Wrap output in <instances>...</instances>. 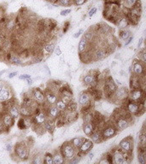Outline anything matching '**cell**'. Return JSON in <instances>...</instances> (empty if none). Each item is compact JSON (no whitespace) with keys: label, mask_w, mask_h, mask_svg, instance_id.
<instances>
[{"label":"cell","mask_w":146,"mask_h":164,"mask_svg":"<svg viewBox=\"0 0 146 164\" xmlns=\"http://www.w3.org/2000/svg\"><path fill=\"white\" fill-rule=\"evenodd\" d=\"M121 107L124 108L126 111L129 114H131L133 116H139L141 115H143L145 110V105L142 104L140 103L134 102L130 99H126L124 102L121 103Z\"/></svg>","instance_id":"cell-1"},{"label":"cell","mask_w":146,"mask_h":164,"mask_svg":"<svg viewBox=\"0 0 146 164\" xmlns=\"http://www.w3.org/2000/svg\"><path fill=\"white\" fill-rule=\"evenodd\" d=\"M13 155L20 161H27L29 159V147L25 142H19L13 147Z\"/></svg>","instance_id":"cell-2"},{"label":"cell","mask_w":146,"mask_h":164,"mask_svg":"<svg viewBox=\"0 0 146 164\" xmlns=\"http://www.w3.org/2000/svg\"><path fill=\"white\" fill-rule=\"evenodd\" d=\"M59 151L63 155V156L65 159V162H68L70 159H72L78 153V149L75 148L70 141H66L59 147Z\"/></svg>","instance_id":"cell-3"},{"label":"cell","mask_w":146,"mask_h":164,"mask_svg":"<svg viewBox=\"0 0 146 164\" xmlns=\"http://www.w3.org/2000/svg\"><path fill=\"white\" fill-rule=\"evenodd\" d=\"M101 132H102L104 141H105L107 139H110V138L115 137L118 132V130L116 129L113 122L111 121L110 122H105L104 126L103 127L102 130H101Z\"/></svg>","instance_id":"cell-4"},{"label":"cell","mask_w":146,"mask_h":164,"mask_svg":"<svg viewBox=\"0 0 146 164\" xmlns=\"http://www.w3.org/2000/svg\"><path fill=\"white\" fill-rule=\"evenodd\" d=\"M128 99L140 103L142 104H145V90H143L141 88L129 90Z\"/></svg>","instance_id":"cell-5"},{"label":"cell","mask_w":146,"mask_h":164,"mask_svg":"<svg viewBox=\"0 0 146 164\" xmlns=\"http://www.w3.org/2000/svg\"><path fill=\"white\" fill-rule=\"evenodd\" d=\"M145 64L146 63H142L140 60H138V58L134 59L132 61V67H131L132 74H134V75H137V76H145Z\"/></svg>","instance_id":"cell-6"},{"label":"cell","mask_w":146,"mask_h":164,"mask_svg":"<svg viewBox=\"0 0 146 164\" xmlns=\"http://www.w3.org/2000/svg\"><path fill=\"white\" fill-rule=\"evenodd\" d=\"M29 94L31 95L33 101L39 105H43L45 103V91H42L40 88H33L30 91Z\"/></svg>","instance_id":"cell-7"},{"label":"cell","mask_w":146,"mask_h":164,"mask_svg":"<svg viewBox=\"0 0 146 164\" xmlns=\"http://www.w3.org/2000/svg\"><path fill=\"white\" fill-rule=\"evenodd\" d=\"M58 97L63 99L66 104L73 99V91L68 85H62L58 91Z\"/></svg>","instance_id":"cell-8"},{"label":"cell","mask_w":146,"mask_h":164,"mask_svg":"<svg viewBox=\"0 0 146 164\" xmlns=\"http://www.w3.org/2000/svg\"><path fill=\"white\" fill-rule=\"evenodd\" d=\"M124 152H127V153H132L133 151V148H134V140L132 136H127L124 138L118 145Z\"/></svg>","instance_id":"cell-9"},{"label":"cell","mask_w":146,"mask_h":164,"mask_svg":"<svg viewBox=\"0 0 146 164\" xmlns=\"http://www.w3.org/2000/svg\"><path fill=\"white\" fill-rule=\"evenodd\" d=\"M12 97H14V92L11 86L8 84H5L3 89L0 91V103H5L11 100Z\"/></svg>","instance_id":"cell-10"},{"label":"cell","mask_w":146,"mask_h":164,"mask_svg":"<svg viewBox=\"0 0 146 164\" xmlns=\"http://www.w3.org/2000/svg\"><path fill=\"white\" fill-rule=\"evenodd\" d=\"M94 143L91 140V139H88V138H85L84 141L81 144L80 147L78 149L79 153L82 156H85L86 154L88 153L89 151L92 150V149L93 148Z\"/></svg>","instance_id":"cell-11"},{"label":"cell","mask_w":146,"mask_h":164,"mask_svg":"<svg viewBox=\"0 0 146 164\" xmlns=\"http://www.w3.org/2000/svg\"><path fill=\"white\" fill-rule=\"evenodd\" d=\"M93 102H95V101L92 99V97L91 95V93L88 91V90L84 91H82L79 94V104L80 105V107L90 104H92Z\"/></svg>","instance_id":"cell-12"},{"label":"cell","mask_w":146,"mask_h":164,"mask_svg":"<svg viewBox=\"0 0 146 164\" xmlns=\"http://www.w3.org/2000/svg\"><path fill=\"white\" fill-rule=\"evenodd\" d=\"M1 120H2V122H3L4 126L5 127L6 131L10 130L11 127L14 126L15 121H16L8 112H4L1 115Z\"/></svg>","instance_id":"cell-13"},{"label":"cell","mask_w":146,"mask_h":164,"mask_svg":"<svg viewBox=\"0 0 146 164\" xmlns=\"http://www.w3.org/2000/svg\"><path fill=\"white\" fill-rule=\"evenodd\" d=\"M45 91V102L49 105L51 104H55L56 102L58 99V94L52 91H51L50 89L46 88Z\"/></svg>","instance_id":"cell-14"},{"label":"cell","mask_w":146,"mask_h":164,"mask_svg":"<svg viewBox=\"0 0 146 164\" xmlns=\"http://www.w3.org/2000/svg\"><path fill=\"white\" fill-rule=\"evenodd\" d=\"M109 53L106 50V46L102 48H95L93 51V61H98L104 59Z\"/></svg>","instance_id":"cell-15"},{"label":"cell","mask_w":146,"mask_h":164,"mask_svg":"<svg viewBox=\"0 0 146 164\" xmlns=\"http://www.w3.org/2000/svg\"><path fill=\"white\" fill-rule=\"evenodd\" d=\"M33 125L31 117H19V120L17 122V126L21 130H26L30 128Z\"/></svg>","instance_id":"cell-16"},{"label":"cell","mask_w":146,"mask_h":164,"mask_svg":"<svg viewBox=\"0 0 146 164\" xmlns=\"http://www.w3.org/2000/svg\"><path fill=\"white\" fill-rule=\"evenodd\" d=\"M89 137L94 144H101L102 142H104V138L102 136L101 130H98V129H95L94 132Z\"/></svg>","instance_id":"cell-17"},{"label":"cell","mask_w":146,"mask_h":164,"mask_svg":"<svg viewBox=\"0 0 146 164\" xmlns=\"http://www.w3.org/2000/svg\"><path fill=\"white\" fill-rule=\"evenodd\" d=\"M44 127H45V132H50L52 134L54 131H55V128H56V120H53V119H50L48 118L45 122L44 123Z\"/></svg>","instance_id":"cell-18"},{"label":"cell","mask_w":146,"mask_h":164,"mask_svg":"<svg viewBox=\"0 0 146 164\" xmlns=\"http://www.w3.org/2000/svg\"><path fill=\"white\" fill-rule=\"evenodd\" d=\"M95 129H96V127H95V125H94L92 122H84L82 130H83L84 133H85L87 137H89V136L94 132Z\"/></svg>","instance_id":"cell-19"},{"label":"cell","mask_w":146,"mask_h":164,"mask_svg":"<svg viewBox=\"0 0 146 164\" xmlns=\"http://www.w3.org/2000/svg\"><path fill=\"white\" fill-rule=\"evenodd\" d=\"M33 115V110L30 107L20 104V116L22 117H32Z\"/></svg>","instance_id":"cell-20"},{"label":"cell","mask_w":146,"mask_h":164,"mask_svg":"<svg viewBox=\"0 0 146 164\" xmlns=\"http://www.w3.org/2000/svg\"><path fill=\"white\" fill-rule=\"evenodd\" d=\"M53 157V163L54 164H63L65 162V159L63 156L61 152L58 150H55L54 153L52 154Z\"/></svg>","instance_id":"cell-21"},{"label":"cell","mask_w":146,"mask_h":164,"mask_svg":"<svg viewBox=\"0 0 146 164\" xmlns=\"http://www.w3.org/2000/svg\"><path fill=\"white\" fill-rule=\"evenodd\" d=\"M144 125L142 127V130L141 132L138 133V145H142V146H146V132H145V128H144Z\"/></svg>","instance_id":"cell-22"},{"label":"cell","mask_w":146,"mask_h":164,"mask_svg":"<svg viewBox=\"0 0 146 164\" xmlns=\"http://www.w3.org/2000/svg\"><path fill=\"white\" fill-rule=\"evenodd\" d=\"M116 25L119 26L120 29H125L129 25V21L126 16H123V17L118 18V20L116 21Z\"/></svg>","instance_id":"cell-23"},{"label":"cell","mask_w":146,"mask_h":164,"mask_svg":"<svg viewBox=\"0 0 146 164\" xmlns=\"http://www.w3.org/2000/svg\"><path fill=\"white\" fill-rule=\"evenodd\" d=\"M88 48V41L85 39V38H82L80 39V41L78 45V50L79 53H82L84 51H85Z\"/></svg>","instance_id":"cell-24"},{"label":"cell","mask_w":146,"mask_h":164,"mask_svg":"<svg viewBox=\"0 0 146 164\" xmlns=\"http://www.w3.org/2000/svg\"><path fill=\"white\" fill-rule=\"evenodd\" d=\"M132 36V33L129 30H127L126 28L125 29H120V31H119V37L121 40H126L128 38Z\"/></svg>","instance_id":"cell-25"},{"label":"cell","mask_w":146,"mask_h":164,"mask_svg":"<svg viewBox=\"0 0 146 164\" xmlns=\"http://www.w3.org/2000/svg\"><path fill=\"white\" fill-rule=\"evenodd\" d=\"M77 109H78V105H77V103H75V101L72 99L68 102L67 104V108H66V110L67 111L73 112L77 111Z\"/></svg>","instance_id":"cell-26"},{"label":"cell","mask_w":146,"mask_h":164,"mask_svg":"<svg viewBox=\"0 0 146 164\" xmlns=\"http://www.w3.org/2000/svg\"><path fill=\"white\" fill-rule=\"evenodd\" d=\"M84 139H85V138H81V137H75V138H72V139L70 140V143L72 144L75 148L79 149V147H80V145H81L82 142L84 141Z\"/></svg>","instance_id":"cell-27"},{"label":"cell","mask_w":146,"mask_h":164,"mask_svg":"<svg viewBox=\"0 0 146 164\" xmlns=\"http://www.w3.org/2000/svg\"><path fill=\"white\" fill-rule=\"evenodd\" d=\"M55 105L57 107V109L60 111H65L66 108H67V104L63 99H61L60 97H58V99L56 102Z\"/></svg>","instance_id":"cell-28"},{"label":"cell","mask_w":146,"mask_h":164,"mask_svg":"<svg viewBox=\"0 0 146 164\" xmlns=\"http://www.w3.org/2000/svg\"><path fill=\"white\" fill-rule=\"evenodd\" d=\"M10 63L12 64H14V65H22L23 64V62H22V60L20 58V57L17 55V53H14V55H13V57H12V58L10 61Z\"/></svg>","instance_id":"cell-29"},{"label":"cell","mask_w":146,"mask_h":164,"mask_svg":"<svg viewBox=\"0 0 146 164\" xmlns=\"http://www.w3.org/2000/svg\"><path fill=\"white\" fill-rule=\"evenodd\" d=\"M138 59L140 60L142 63H146V51L145 48H140L139 52L138 53Z\"/></svg>","instance_id":"cell-30"},{"label":"cell","mask_w":146,"mask_h":164,"mask_svg":"<svg viewBox=\"0 0 146 164\" xmlns=\"http://www.w3.org/2000/svg\"><path fill=\"white\" fill-rule=\"evenodd\" d=\"M43 163L45 164H54L53 163V157L52 154L50 152H46L44 155V158H43Z\"/></svg>","instance_id":"cell-31"},{"label":"cell","mask_w":146,"mask_h":164,"mask_svg":"<svg viewBox=\"0 0 146 164\" xmlns=\"http://www.w3.org/2000/svg\"><path fill=\"white\" fill-rule=\"evenodd\" d=\"M55 47H56V45H55V43H47L46 45H45L44 49H45V51L47 53H49V54H51V53L54 51Z\"/></svg>","instance_id":"cell-32"},{"label":"cell","mask_w":146,"mask_h":164,"mask_svg":"<svg viewBox=\"0 0 146 164\" xmlns=\"http://www.w3.org/2000/svg\"><path fill=\"white\" fill-rule=\"evenodd\" d=\"M43 158H44V156H42L41 154L38 153L33 157L32 162L35 164H41L43 163Z\"/></svg>","instance_id":"cell-33"},{"label":"cell","mask_w":146,"mask_h":164,"mask_svg":"<svg viewBox=\"0 0 146 164\" xmlns=\"http://www.w3.org/2000/svg\"><path fill=\"white\" fill-rule=\"evenodd\" d=\"M138 0H124V8L127 10H131Z\"/></svg>","instance_id":"cell-34"},{"label":"cell","mask_w":146,"mask_h":164,"mask_svg":"<svg viewBox=\"0 0 146 164\" xmlns=\"http://www.w3.org/2000/svg\"><path fill=\"white\" fill-rule=\"evenodd\" d=\"M82 157H83V156H81L80 154L79 153V151H78L77 155H75V156H73L72 159H70V160L68 161V163H71V164L78 163V162H79L81 161Z\"/></svg>","instance_id":"cell-35"},{"label":"cell","mask_w":146,"mask_h":164,"mask_svg":"<svg viewBox=\"0 0 146 164\" xmlns=\"http://www.w3.org/2000/svg\"><path fill=\"white\" fill-rule=\"evenodd\" d=\"M58 5L63 6H69L73 5V0H57Z\"/></svg>","instance_id":"cell-36"},{"label":"cell","mask_w":146,"mask_h":164,"mask_svg":"<svg viewBox=\"0 0 146 164\" xmlns=\"http://www.w3.org/2000/svg\"><path fill=\"white\" fill-rule=\"evenodd\" d=\"M86 2V0H73V4L77 6H80L84 5Z\"/></svg>","instance_id":"cell-37"},{"label":"cell","mask_w":146,"mask_h":164,"mask_svg":"<svg viewBox=\"0 0 146 164\" xmlns=\"http://www.w3.org/2000/svg\"><path fill=\"white\" fill-rule=\"evenodd\" d=\"M70 12H71V10H70V9L63 10V11H62L61 12H60V15H61L62 16H68Z\"/></svg>","instance_id":"cell-38"},{"label":"cell","mask_w":146,"mask_h":164,"mask_svg":"<svg viewBox=\"0 0 146 164\" xmlns=\"http://www.w3.org/2000/svg\"><path fill=\"white\" fill-rule=\"evenodd\" d=\"M3 113H0V133H2V132H4L5 131V127L3 122H2V120H1V115Z\"/></svg>","instance_id":"cell-39"},{"label":"cell","mask_w":146,"mask_h":164,"mask_svg":"<svg viewBox=\"0 0 146 164\" xmlns=\"http://www.w3.org/2000/svg\"><path fill=\"white\" fill-rule=\"evenodd\" d=\"M97 12V8H95V7H93V8H92L90 11H89V13H88V16H90V17H92V16H93L94 14Z\"/></svg>","instance_id":"cell-40"},{"label":"cell","mask_w":146,"mask_h":164,"mask_svg":"<svg viewBox=\"0 0 146 164\" xmlns=\"http://www.w3.org/2000/svg\"><path fill=\"white\" fill-rule=\"evenodd\" d=\"M69 26H70V22L69 21H67V22H65V24H64V27H63V32H66L68 30V28H69Z\"/></svg>","instance_id":"cell-41"},{"label":"cell","mask_w":146,"mask_h":164,"mask_svg":"<svg viewBox=\"0 0 146 164\" xmlns=\"http://www.w3.org/2000/svg\"><path fill=\"white\" fill-rule=\"evenodd\" d=\"M132 39H133V36H130L126 40H125V44H124V45H125L126 46H127L128 45H130L131 43H132Z\"/></svg>","instance_id":"cell-42"},{"label":"cell","mask_w":146,"mask_h":164,"mask_svg":"<svg viewBox=\"0 0 146 164\" xmlns=\"http://www.w3.org/2000/svg\"><path fill=\"white\" fill-rule=\"evenodd\" d=\"M29 78H31V75H29V74H22V75H21L19 77L20 79H29Z\"/></svg>","instance_id":"cell-43"},{"label":"cell","mask_w":146,"mask_h":164,"mask_svg":"<svg viewBox=\"0 0 146 164\" xmlns=\"http://www.w3.org/2000/svg\"><path fill=\"white\" fill-rule=\"evenodd\" d=\"M98 162H99V163H107V164H109V162H108L107 158L105 157V156H103V157L101 158V160H100Z\"/></svg>","instance_id":"cell-44"},{"label":"cell","mask_w":146,"mask_h":164,"mask_svg":"<svg viewBox=\"0 0 146 164\" xmlns=\"http://www.w3.org/2000/svg\"><path fill=\"white\" fill-rule=\"evenodd\" d=\"M16 75H17V72H12V73H10V74H9L8 77H9V79H12V78H14Z\"/></svg>","instance_id":"cell-45"},{"label":"cell","mask_w":146,"mask_h":164,"mask_svg":"<svg viewBox=\"0 0 146 164\" xmlns=\"http://www.w3.org/2000/svg\"><path fill=\"white\" fill-rule=\"evenodd\" d=\"M6 149H7L8 151H12L13 150V147H12V145H11V144H6Z\"/></svg>","instance_id":"cell-46"},{"label":"cell","mask_w":146,"mask_h":164,"mask_svg":"<svg viewBox=\"0 0 146 164\" xmlns=\"http://www.w3.org/2000/svg\"><path fill=\"white\" fill-rule=\"evenodd\" d=\"M82 32H83V30H82V29H80V30H79V32H76V33H74V35H73V38H75V39H76V38H78L79 36V35H80V34H81V33H82Z\"/></svg>","instance_id":"cell-47"},{"label":"cell","mask_w":146,"mask_h":164,"mask_svg":"<svg viewBox=\"0 0 146 164\" xmlns=\"http://www.w3.org/2000/svg\"><path fill=\"white\" fill-rule=\"evenodd\" d=\"M86 155H88V158L90 159V160H92V159L94 157V153H92V152H91V151H89L88 153L86 154Z\"/></svg>","instance_id":"cell-48"},{"label":"cell","mask_w":146,"mask_h":164,"mask_svg":"<svg viewBox=\"0 0 146 164\" xmlns=\"http://www.w3.org/2000/svg\"><path fill=\"white\" fill-rule=\"evenodd\" d=\"M56 54L57 55V56H60V55H62V51H61V50H60V48L57 47L56 49Z\"/></svg>","instance_id":"cell-49"},{"label":"cell","mask_w":146,"mask_h":164,"mask_svg":"<svg viewBox=\"0 0 146 164\" xmlns=\"http://www.w3.org/2000/svg\"><path fill=\"white\" fill-rule=\"evenodd\" d=\"M5 84L6 83L5 82V81H1V80H0V91L3 89V87L5 85Z\"/></svg>","instance_id":"cell-50"},{"label":"cell","mask_w":146,"mask_h":164,"mask_svg":"<svg viewBox=\"0 0 146 164\" xmlns=\"http://www.w3.org/2000/svg\"><path fill=\"white\" fill-rule=\"evenodd\" d=\"M143 39H143V38H141L140 39H139V42H138V49H140V47H141V44H142V43H143Z\"/></svg>","instance_id":"cell-51"},{"label":"cell","mask_w":146,"mask_h":164,"mask_svg":"<svg viewBox=\"0 0 146 164\" xmlns=\"http://www.w3.org/2000/svg\"><path fill=\"white\" fill-rule=\"evenodd\" d=\"M26 81H27V84H28V85H32V84H33V79H32L31 78L26 79Z\"/></svg>","instance_id":"cell-52"},{"label":"cell","mask_w":146,"mask_h":164,"mask_svg":"<svg viewBox=\"0 0 146 164\" xmlns=\"http://www.w3.org/2000/svg\"><path fill=\"white\" fill-rule=\"evenodd\" d=\"M5 72V71H1V72H0V74H3Z\"/></svg>","instance_id":"cell-53"}]
</instances>
